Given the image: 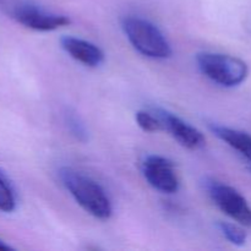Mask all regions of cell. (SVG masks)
<instances>
[{"instance_id":"cell-7","label":"cell","mask_w":251,"mask_h":251,"mask_svg":"<svg viewBox=\"0 0 251 251\" xmlns=\"http://www.w3.org/2000/svg\"><path fill=\"white\" fill-rule=\"evenodd\" d=\"M156 112L163 123V130L169 132L181 146L189 150H199L205 146V136L200 130L168 110L157 109Z\"/></svg>"},{"instance_id":"cell-2","label":"cell","mask_w":251,"mask_h":251,"mask_svg":"<svg viewBox=\"0 0 251 251\" xmlns=\"http://www.w3.org/2000/svg\"><path fill=\"white\" fill-rule=\"evenodd\" d=\"M122 27L127 41L144 56L162 60L172 55L171 43L153 22L130 15L123 19Z\"/></svg>"},{"instance_id":"cell-3","label":"cell","mask_w":251,"mask_h":251,"mask_svg":"<svg viewBox=\"0 0 251 251\" xmlns=\"http://www.w3.org/2000/svg\"><path fill=\"white\" fill-rule=\"evenodd\" d=\"M196 63L203 76L222 87H237L249 75L248 64L229 54L202 51L196 56Z\"/></svg>"},{"instance_id":"cell-4","label":"cell","mask_w":251,"mask_h":251,"mask_svg":"<svg viewBox=\"0 0 251 251\" xmlns=\"http://www.w3.org/2000/svg\"><path fill=\"white\" fill-rule=\"evenodd\" d=\"M205 188L213 203L225 215L239 225L251 228V206L237 189L216 179H207Z\"/></svg>"},{"instance_id":"cell-12","label":"cell","mask_w":251,"mask_h":251,"mask_svg":"<svg viewBox=\"0 0 251 251\" xmlns=\"http://www.w3.org/2000/svg\"><path fill=\"white\" fill-rule=\"evenodd\" d=\"M137 125L146 132H157L163 130V123L157 112L139 110L135 115Z\"/></svg>"},{"instance_id":"cell-1","label":"cell","mask_w":251,"mask_h":251,"mask_svg":"<svg viewBox=\"0 0 251 251\" xmlns=\"http://www.w3.org/2000/svg\"><path fill=\"white\" fill-rule=\"evenodd\" d=\"M59 178L74 200L88 215L100 221L112 217V201L104 188L95 179L70 167H63L59 171Z\"/></svg>"},{"instance_id":"cell-9","label":"cell","mask_w":251,"mask_h":251,"mask_svg":"<svg viewBox=\"0 0 251 251\" xmlns=\"http://www.w3.org/2000/svg\"><path fill=\"white\" fill-rule=\"evenodd\" d=\"M211 131L220 140L237 151L251 169V135L242 130L220 124H211Z\"/></svg>"},{"instance_id":"cell-11","label":"cell","mask_w":251,"mask_h":251,"mask_svg":"<svg viewBox=\"0 0 251 251\" xmlns=\"http://www.w3.org/2000/svg\"><path fill=\"white\" fill-rule=\"evenodd\" d=\"M16 194L9 179L0 171V211L10 213L16 208Z\"/></svg>"},{"instance_id":"cell-15","label":"cell","mask_w":251,"mask_h":251,"mask_svg":"<svg viewBox=\"0 0 251 251\" xmlns=\"http://www.w3.org/2000/svg\"><path fill=\"white\" fill-rule=\"evenodd\" d=\"M7 250H11V247H9V245L5 244L2 240H0V251H7Z\"/></svg>"},{"instance_id":"cell-14","label":"cell","mask_w":251,"mask_h":251,"mask_svg":"<svg viewBox=\"0 0 251 251\" xmlns=\"http://www.w3.org/2000/svg\"><path fill=\"white\" fill-rule=\"evenodd\" d=\"M16 1L17 0H0V6L4 7V9L7 11V10H9Z\"/></svg>"},{"instance_id":"cell-6","label":"cell","mask_w":251,"mask_h":251,"mask_svg":"<svg viewBox=\"0 0 251 251\" xmlns=\"http://www.w3.org/2000/svg\"><path fill=\"white\" fill-rule=\"evenodd\" d=\"M142 174L147 183L163 194H174L179 190V178L176 166L171 159L159 154H150L142 162Z\"/></svg>"},{"instance_id":"cell-8","label":"cell","mask_w":251,"mask_h":251,"mask_svg":"<svg viewBox=\"0 0 251 251\" xmlns=\"http://www.w3.org/2000/svg\"><path fill=\"white\" fill-rule=\"evenodd\" d=\"M64 50L73 59L88 68H97L104 61V53L95 43L73 36H65L60 41Z\"/></svg>"},{"instance_id":"cell-10","label":"cell","mask_w":251,"mask_h":251,"mask_svg":"<svg viewBox=\"0 0 251 251\" xmlns=\"http://www.w3.org/2000/svg\"><path fill=\"white\" fill-rule=\"evenodd\" d=\"M64 123L66 125V129L69 130L71 135L75 137L76 140L81 142H86L88 140V130L86 126L85 122L82 118L76 113L74 109H66L64 112Z\"/></svg>"},{"instance_id":"cell-13","label":"cell","mask_w":251,"mask_h":251,"mask_svg":"<svg viewBox=\"0 0 251 251\" xmlns=\"http://www.w3.org/2000/svg\"><path fill=\"white\" fill-rule=\"evenodd\" d=\"M218 228H220L223 237H225L228 242L232 243L233 245L243 247V245L247 243V232L238 225H234V223L230 222H220L218 223Z\"/></svg>"},{"instance_id":"cell-5","label":"cell","mask_w":251,"mask_h":251,"mask_svg":"<svg viewBox=\"0 0 251 251\" xmlns=\"http://www.w3.org/2000/svg\"><path fill=\"white\" fill-rule=\"evenodd\" d=\"M6 12L22 26L39 32L55 31L68 26L71 22L65 15L48 11L39 5L26 0H17Z\"/></svg>"}]
</instances>
